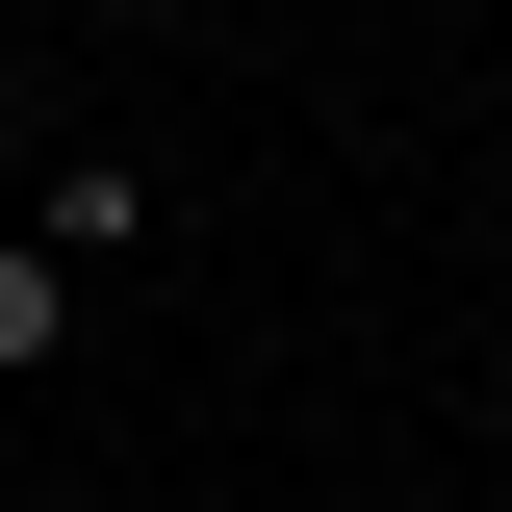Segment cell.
Returning a JSON list of instances; mask_svg holds the SVG:
<instances>
[{"label": "cell", "instance_id": "1", "mask_svg": "<svg viewBox=\"0 0 512 512\" xmlns=\"http://www.w3.org/2000/svg\"><path fill=\"white\" fill-rule=\"evenodd\" d=\"M26 231H52V256H128V231H154V180H128V154H52V205H26Z\"/></svg>", "mask_w": 512, "mask_h": 512}, {"label": "cell", "instance_id": "2", "mask_svg": "<svg viewBox=\"0 0 512 512\" xmlns=\"http://www.w3.org/2000/svg\"><path fill=\"white\" fill-rule=\"evenodd\" d=\"M52 333H77V256L26 231V256H0V384H52Z\"/></svg>", "mask_w": 512, "mask_h": 512}, {"label": "cell", "instance_id": "3", "mask_svg": "<svg viewBox=\"0 0 512 512\" xmlns=\"http://www.w3.org/2000/svg\"><path fill=\"white\" fill-rule=\"evenodd\" d=\"M0 154H26V52H0Z\"/></svg>", "mask_w": 512, "mask_h": 512}, {"label": "cell", "instance_id": "4", "mask_svg": "<svg viewBox=\"0 0 512 512\" xmlns=\"http://www.w3.org/2000/svg\"><path fill=\"white\" fill-rule=\"evenodd\" d=\"M103 26H180V0H103Z\"/></svg>", "mask_w": 512, "mask_h": 512}]
</instances>
